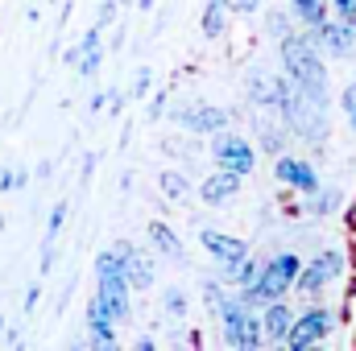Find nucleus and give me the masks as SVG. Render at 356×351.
<instances>
[{"mask_svg": "<svg viewBox=\"0 0 356 351\" xmlns=\"http://www.w3.org/2000/svg\"><path fill=\"white\" fill-rule=\"evenodd\" d=\"M282 67H286V79L302 91L311 103L327 108V67H323V50L315 46L311 29L282 37Z\"/></svg>", "mask_w": 356, "mask_h": 351, "instance_id": "1", "label": "nucleus"}, {"mask_svg": "<svg viewBox=\"0 0 356 351\" xmlns=\"http://www.w3.org/2000/svg\"><path fill=\"white\" fill-rule=\"evenodd\" d=\"M298 273H302V261H298L294 252H277V257H269V261L257 268V281L241 289V302L253 306V310H261V306L277 302V298H286V293L294 289Z\"/></svg>", "mask_w": 356, "mask_h": 351, "instance_id": "2", "label": "nucleus"}, {"mask_svg": "<svg viewBox=\"0 0 356 351\" xmlns=\"http://www.w3.org/2000/svg\"><path fill=\"white\" fill-rule=\"evenodd\" d=\"M220 327H224V339H228V348L236 351H257L266 343V327H261V310H253V306H245L241 302V293H224V302H220Z\"/></svg>", "mask_w": 356, "mask_h": 351, "instance_id": "3", "label": "nucleus"}, {"mask_svg": "<svg viewBox=\"0 0 356 351\" xmlns=\"http://www.w3.org/2000/svg\"><path fill=\"white\" fill-rule=\"evenodd\" d=\"M211 157H216V166L220 170H232V174H249L253 166H257V153H253V145L245 141V137H236V132H216V141H211Z\"/></svg>", "mask_w": 356, "mask_h": 351, "instance_id": "4", "label": "nucleus"}, {"mask_svg": "<svg viewBox=\"0 0 356 351\" xmlns=\"http://www.w3.org/2000/svg\"><path fill=\"white\" fill-rule=\"evenodd\" d=\"M327 331H332V310L311 306L307 314H294V327H290V335H286V348L307 351V348H315V343H323Z\"/></svg>", "mask_w": 356, "mask_h": 351, "instance_id": "5", "label": "nucleus"}, {"mask_svg": "<svg viewBox=\"0 0 356 351\" xmlns=\"http://www.w3.org/2000/svg\"><path fill=\"white\" fill-rule=\"evenodd\" d=\"M311 37H315V46L323 50V54H332V58H353L356 54V25L353 21H323V25H315L311 29Z\"/></svg>", "mask_w": 356, "mask_h": 351, "instance_id": "6", "label": "nucleus"}, {"mask_svg": "<svg viewBox=\"0 0 356 351\" xmlns=\"http://www.w3.org/2000/svg\"><path fill=\"white\" fill-rule=\"evenodd\" d=\"M178 128L195 132V137H216L228 128V112L224 108H211V103H195V108H178L175 112Z\"/></svg>", "mask_w": 356, "mask_h": 351, "instance_id": "7", "label": "nucleus"}, {"mask_svg": "<svg viewBox=\"0 0 356 351\" xmlns=\"http://www.w3.org/2000/svg\"><path fill=\"white\" fill-rule=\"evenodd\" d=\"M340 273H344V257H340V252H319L311 264H302L294 289H302V293H319V289H323L327 281H336Z\"/></svg>", "mask_w": 356, "mask_h": 351, "instance_id": "8", "label": "nucleus"}, {"mask_svg": "<svg viewBox=\"0 0 356 351\" xmlns=\"http://www.w3.org/2000/svg\"><path fill=\"white\" fill-rule=\"evenodd\" d=\"M273 174H277L282 186H290V190H298V194H315V190H319V174H315V166L302 162V157H277Z\"/></svg>", "mask_w": 356, "mask_h": 351, "instance_id": "9", "label": "nucleus"}, {"mask_svg": "<svg viewBox=\"0 0 356 351\" xmlns=\"http://www.w3.org/2000/svg\"><path fill=\"white\" fill-rule=\"evenodd\" d=\"M261 327H266L269 343H286V335H290V327H294V310H290L282 298L269 302V306H261Z\"/></svg>", "mask_w": 356, "mask_h": 351, "instance_id": "10", "label": "nucleus"}, {"mask_svg": "<svg viewBox=\"0 0 356 351\" xmlns=\"http://www.w3.org/2000/svg\"><path fill=\"white\" fill-rule=\"evenodd\" d=\"M203 248L216 257V261L224 264H236L249 257V248H245V240H236V236H224V232H203Z\"/></svg>", "mask_w": 356, "mask_h": 351, "instance_id": "11", "label": "nucleus"}, {"mask_svg": "<svg viewBox=\"0 0 356 351\" xmlns=\"http://www.w3.org/2000/svg\"><path fill=\"white\" fill-rule=\"evenodd\" d=\"M236 190H241V174H232V170H216V174L199 186V198L211 203V207H220V203H228Z\"/></svg>", "mask_w": 356, "mask_h": 351, "instance_id": "12", "label": "nucleus"}, {"mask_svg": "<svg viewBox=\"0 0 356 351\" xmlns=\"http://www.w3.org/2000/svg\"><path fill=\"white\" fill-rule=\"evenodd\" d=\"M112 327H116V323L91 302L88 306V331H91V343H95V348H116V331H112Z\"/></svg>", "mask_w": 356, "mask_h": 351, "instance_id": "13", "label": "nucleus"}, {"mask_svg": "<svg viewBox=\"0 0 356 351\" xmlns=\"http://www.w3.org/2000/svg\"><path fill=\"white\" fill-rule=\"evenodd\" d=\"M67 62H75L83 75H95V67H99V33H95V29L79 42V50H71V54H67Z\"/></svg>", "mask_w": 356, "mask_h": 351, "instance_id": "14", "label": "nucleus"}, {"mask_svg": "<svg viewBox=\"0 0 356 351\" xmlns=\"http://www.w3.org/2000/svg\"><path fill=\"white\" fill-rule=\"evenodd\" d=\"M120 248V257H124V273H129V281L137 285V289H145L149 281H154V273H149V264L141 261V252L133 248V244H116Z\"/></svg>", "mask_w": 356, "mask_h": 351, "instance_id": "15", "label": "nucleus"}, {"mask_svg": "<svg viewBox=\"0 0 356 351\" xmlns=\"http://www.w3.org/2000/svg\"><path fill=\"white\" fill-rule=\"evenodd\" d=\"M294 17H298L307 29H315V25L327 21V0H294Z\"/></svg>", "mask_w": 356, "mask_h": 351, "instance_id": "16", "label": "nucleus"}, {"mask_svg": "<svg viewBox=\"0 0 356 351\" xmlns=\"http://www.w3.org/2000/svg\"><path fill=\"white\" fill-rule=\"evenodd\" d=\"M149 240H154V248H162L170 261H178V257H182V244H178V236L166 228V223H149Z\"/></svg>", "mask_w": 356, "mask_h": 351, "instance_id": "17", "label": "nucleus"}, {"mask_svg": "<svg viewBox=\"0 0 356 351\" xmlns=\"http://www.w3.org/2000/svg\"><path fill=\"white\" fill-rule=\"evenodd\" d=\"M224 12H228L224 0H211V4H207V12H203V33H207V37L224 33Z\"/></svg>", "mask_w": 356, "mask_h": 351, "instance_id": "18", "label": "nucleus"}, {"mask_svg": "<svg viewBox=\"0 0 356 351\" xmlns=\"http://www.w3.org/2000/svg\"><path fill=\"white\" fill-rule=\"evenodd\" d=\"M336 207H340V194H336V190H323V186H319V190L311 194V215H332Z\"/></svg>", "mask_w": 356, "mask_h": 351, "instance_id": "19", "label": "nucleus"}, {"mask_svg": "<svg viewBox=\"0 0 356 351\" xmlns=\"http://www.w3.org/2000/svg\"><path fill=\"white\" fill-rule=\"evenodd\" d=\"M158 186H162V194H166V198H186V190H191V182H186L182 174H162Z\"/></svg>", "mask_w": 356, "mask_h": 351, "instance_id": "20", "label": "nucleus"}, {"mask_svg": "<svg viewBox=\"0 0 356 351\" xmlns=\"http://www.w3.org/2000/svg\"><path fill=\"white\" fill-rule=\"evenodd\" d=\"M162 298H166V310H170V314H178V318H182V310H186V302H182V293H178V289H166Z\"/></svg>", "mask_w": 356, "mask_h": 351, "instance_id": "21", "label": "nucleus"}, {"mask_svg": "<svg viewBox=\"0 0 356 351\" xmlns=\"http://www.w3.org/2000/svg\"><path fill=\"white\" fill-rule=\"evenodd\" d=\"M224 8H228V12H257L261 0H224Z\"/></svg>", "mask_w": 356, "mask_h": 351, "instance_id": "22", "label": "nucleus"}, {"mask_svg": "<svg viewBox=\"0 0 356 351\" xmlns=\"http://www.w3.org/2000/svg\"><path fill=\"white\" fill-rule=\"evenodd\" d=\"M332 8H336V17H344V21H356V0H332Z\"/></svg>", "mask_w": 356, "mask_h": 351, "instance_id": "23", "label": "nucleus"}, {"mask_svg": "<svg viewBox=\"0 0 356 351\" xmlns=\"http://www.w3.org/2000/svg\"><path fill=\"white\" fill-rule=\"evenodd\" d=\"M344 116H348V124L356 128V83L344 91Z\"/></svg>", "mask_w": 356, "mask_h": 351, "instance_id": "24", "label": "nucleus"}, {"mask_svg": "<svg viewBox=\"0 0 356 351\" xmlns=\"http://www.w3.org/2000/svg\"><path fill=\"white\" fill-rule=\"evenodd\" d=\"M21 182H25L21 174H13V170H0V190H17Z\"/></svg>", "mask_w": 356, "mask_h": 351, "instance_id": "25", "label": "nucleus"}, {"mask_svg": "<svg viewBox=\"0 0 356 351\" xmlns=\"http://www.w3.org/2000/svg\"><path fill=\"white\" fill-rule=\"evenodd\" d=\"M269 29H273L277 37H286V33H290V25H286V17H282V12H273V17H269Z\"/></svg>", "mask_w": 356, "mask_h": 351, "instance_id": "26", "label": "nucleus"}]
</instances>
